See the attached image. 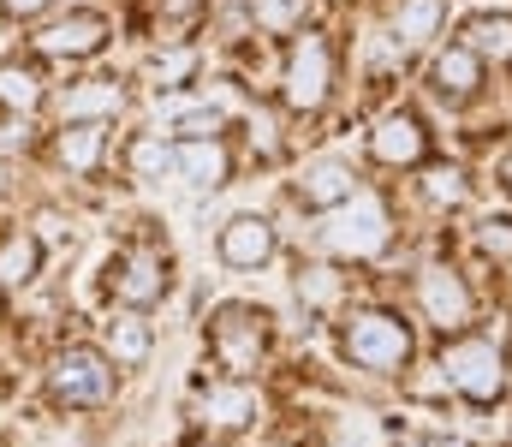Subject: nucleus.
I'll return each instance as SVG.
<instances>
[{
  "instance_id": "1",
  "label": "nucleus",
  "mask_w": 512,
  "mask_h": 447,
  "mask_svg": "<svg viewBox=\"0 0 512 447\" xmlns=\"http://www.w3.org/2000/svg\"><path fill=\"white\" fill-rule=\"evenodd\" d=\"M340 352H346L358 370H370V376H399V370L411 364V322H405L399 310H387V304H364V310L346 316Z\"/></svg>"
},
{
  "instance_id": "2",
  "label": "nucleus",
  "mask_w": 512,
  "mask_h": 447,
  "mask_svg": "<svg viewBox=\"0 0 512 447\" xmlns=\"http://www.w3.org/2000/svg\"><path fill=\"white\" fill-rule=\"evenodd\" d=\"M387 245H393V215H387L382 197H370V191H358L352 203L328 209V221H322V251L340 257V263H370V257H382Z\"/></svg>"
},
{
  "instance_id": "3",
  "label": "nucleus",
  "mask_w": 512,
  "mask_h": 447,
  "mask_svg": "<svg viewBox=\"0 0 512 447\" xmlns=\"http://www.w3.org/2000/svg\"><path fill=\"white\" fill-rule=\"evenodd\" d=\"M268 334H274V316L268 310H256V304H221L209 316V358L227 376L251 382V370L268 358Z\"/></svg>"
},
{
  "instance_id": "4",
  "label": "nucleus",
  "mask_w": 512,
  "mask_h": 447,
  "mask_svg": "<svg viewBox=\"0 0 512 447\" xmlns=\"http://www.w3.org/2000/svg\"><path fill=\"white\" fill-rule=\"evenodd\" d=\"M441 376L459 400L471 406H495L507 394V352L489 334H453V346L441 352Z\"/></svg>"
},
{
  "instance_id": "5",
  "label": "nucleus",
  "mask_w": 512,
  "mask_h": 447,
  "mask_svg": "<svg viewBox=\"0 0 512 447\" xmlns=\"http://www.w3.org/2000/svg\"><path fill=\"white\" fill-rule=\"evenodd\" d=\"M48 400L66 406V412H84V406H108L114 400V358L102 346H60L48 358Z\"/></svg>"
},
{
  "instance_id": "6",
  "label": "nucleus",
  "mask_w": 512,
  "mask_h": 447,
  "mask_svg": "<svg viewBox=\"0 0 512 447\" xmlns=\"http://www.w3.org/2000/svg\"><path fill=\"white\" fill-rule=\"evenodd\" d=\"M280 96L292 114H322V102L334 96V42L322 30H298L280 66Z\"/></svg>"
},
{
  "instance_id": "7",
  "label": "nucleus",
  "mask_w": 512,
  "mask_h": 447,
  "mask_svg": "<svg viewBox=\"0 0 512 447\" xmlns=\"http://www.w3.org/2000/svg\"><path fill=\"white\" fill-rule=\"evenodd\" d=\"M417 304L441 334H465L477 322V293L453 263H423L417 269Z\"/></svg>"
},
{
  "instance_id": "8",
  "label": "nucleus",
  "mask_w": 512,
  "mask_h": 447,
  "mask_svg": "<svg viewBox=\"0 0 512 447\" xmlns=\"http://www.w3.org/2000/svg\"><path fill=\"white\" fill-rule=\"evenodd\" d=\"M262 418V394L239 376H221V382H203L191 394V424L209 430V436H233V430H251Z\"/></svg>"
},
{
  "instance_id": "9",
  "label": "nucleus",
  "mask_w": 512,
  "mask_h": 447,
  "mask_svg": "<svg viewBox=\"0 0 512 447\" xmlns=\"http://www.w3.org/2000/svg\"><path fill=\"white\" fill-rule=\"evenodd\" d=\"M108 36H114V24H108L102 12L72 6V12L48 18V24L30 36V48H36L42 60H90V54H102V42H108Z\"/></svg>"
},
{
  "instance_id": "10",
  "label": "nucleus",
  "mask_w": 512,
  "mask_h": 447,
  "mask_svg": "<svg viewBox=\"0 0 512 447\" xmlns=\"http://www.w3.org/2000/svg\"><path fill=\"white\" fill-rule=\"evenodd\" d=\"M358 191H364V179H358V167H352L346 155H316V161H304L298 179H292V203L310 209V215H328V209L352 203Z\"/></svg>"
},
{
  "instance_id": "11",
  "label": "nucleus",
  "mask_w": 512,
  "mask_h": 447,
  "mask_svg": "<svg viewBox=\"0 0 512 447\" xmlns=\"http://www.w3.org/2000/svg\"><path fill=\"white\" fill-rule=\"evenodd\" d=\"M108 293L120 298L126 310H155L161 298H167V263H161V251H149V245H131L120 251L114 263H108Z\"/></svg>"
},
{
  "instance_id": "12",
  "label": "nucleus",
  "mask_w": 512,
  "mask_h": 447,
  "mask_svg": "<svg viewBox=\"0 0 512 447\" xmlns=\"http://www.w3.org/2000/svg\"><path fill=\"white\" fill-rule=\"evenodd\" d=\"M215 251H221V263L227 269H262V263H274V251H280V233H274V221L268 215H233L221 233H215Z\"/></svg>"
},
{
  "instance_id": "13",
  "label": "nucleus",
  "mask_w": 512,
  "mask_h": 447,
  "mask_svg": "<svg viewBox=\"0 0 512 447\" xmlns=\"http://www.w3.org/2000/svg\"><path fill=\"white\" fill-rule=\"evenodd\" d=\"M370 155H376L382 167H417V161L429 155L423 120H417L411 108H387L382 120H376V132H370Z\"/></svg>"
},
{
  "instance_id": "14",
  "label": "nucleus",
  "mask_w": 512,
  "mask_h": 447,
  "mask_svg": "<svg viewBox=\"0 0 512 447\" xmlns=\"http://www.w3.org/2000/svg\"><path fill=\"white\" fill-rule=\"evenodd\" d=\"M429 90H435L447 108L471 102V96L483 90V54H471L465 42H447V48H435V60H429Z\"/></svg>"
},
{
  "instance_id": "15",
  "label": "nucleus",
  "mask_w": 512,
  "mask_h": 447,
  "mask_svg": "<svg viewBox=\"0 0 512 447\" xmlns=\"http://www.w3.org/2000/svg\"><path fill=\"white\" fill-rule=\"evenodd\" d=\"M126 108V90L120 78H78L66 96H60V126H114V114Z\"/></svg>"
},
{
  "instance_id": "16",
  "label": "nucleus",
  "mask_w": 512,
  "mask_h": 447,
  "mask_svg": "<svg viewBox=\"0 0 512 447\" xmlns=\"http://www.w3.org/2000/svg\"><path fill=\"white\" fill-rule=\"evenodd\" d=\"M441 24H447V0H393V6H387V42H393L399 54L429 48V42L441 36Z\"/></svg>"
},
{
  "instance_id": "17",
  "label": "nucleus",
  "mask_w": 512,
  "mask_h": 447,
  "mask_svg": "<svg viewBox=\"0 0 512 447\" xmlns=\"http://www.w3.org/2000/svg\"><path fill=\"white\" fill-rule=\"evenodd\" d=\"M173 179H185L191 191H221L233 179V149L221 138H191L173 149Z\"/></svg>"
},
{
  "instance_id": "18",
  "label": "nucleus",
  "mask_w": 512,
  "mask_h": 447,
  "mask_svg": "<svg viewBox=\"0 0 512 447\" xmlns=\"http://www.w3.org/2000/svg\"><path fill=\"white\" fill-rule=\"evenodd\" d=\"M149 346H155V334H149V322H143L137 310L108 316V328H102V352L114 358V370H143V364H149Z\"/></svg>"
},
{
  "instance_id": "19",
  "label": "nucleus",
  "mask_w": 512,
  "mask_h": 447,
  "mask_svg": "<svg viewBox=\"0 0 512 447\" xmlns=\"http://www.w3.org/2000/svg\"><path fill=\"white\" fill-rule=\"evenodd\" d=\"M102 155H108V126H60L54 132V161L66 167V173H78V179H90L96 167H102Z\"/></svg>"
},
{
  "instance_id": "20",
  "label": "nucleus",
  "mask_w": 512,
  "mask_h": 447,
  "mask_svg": "<svg viewBox=\"0 0 512 447\" xmlns=\"http://www.w3.org/2000/svg\"><path fill=\"white\" fill-rule=\"evenodd\" d=\"M42 102H48V84H42L36 60H0V108H6L12 120H24V114H36Z\"/></svg>"
},
{
  "instance_id": "21",
  "label": "nucleus",
  "mask_w": 512,
  "mask_h": 447,
  "mask_svg": "<svg viewBox=\"0 0 512 447\" xmlns=\"http://www.w3.org/2000/svg\"><path fill=\"white\" fill-rule=\"evenodd\" d=\"M42 275V239L36 233H6L0 239V293H18V287H30Z\"/></svg>"
},
{
  "instance_id": "22",
  "label": "nucleus",
  "mask_w": 512,
  "mask_h": 447,
  "mask_svg": "<svg viewBox=\"0 0 512 447\" xmlns=\"http://www.w3.org/2000/svg\"><path fill=\"white\" fill-rule=\"evenodd\" d=\"M459 42L483 60H512V18L507 12H477V18H465Z\"/></svg>"
},
{
  "instance_id": "23",
  "label": "nucleus",
  "mask_w": 512,
  "mask_h": 447,
  "mask_svg": "<svg viewBox=\"0 0 512 447\" xmlns=\"http://www.w3.org/2000/svg\"><path fill=\"white\" fill-rule=\"evenodd\" d=\"M423 197L435 203V209H459L465 197H471V179H465V167L459 161H435V167H423Z\"/></svg>"
},
{
  "instance_id": "24",
  "label": "nucleus",
  "mask_w": 512,
  "mask_h": 447,
  "mask_svg": "<svg viewBox=\"0 0 512 447\" xmlns=\"http://www.w3.org/2000/svg\"><path fill=\"white\" fill-rule=\"evenodd\" d=\"M126 167H131V179H167L173 173V144L161 132H143V138L126 144Z\"/></svg>"
},
{
  "instance_id": "25",
  "label": "nucleus",
  "mask_w": 512,
  "mask_h": 447,
  "mask_svg": "<svg viewBox=\"0 0 512 447\" xmlns=\"http://www.w3.org/2000/svg\"><path fill=\"white\" fill-rule=\"evenodd\" d=\"M256 12V30H274V36H298V30H310L304 18H310V0H251Z\"/></svg>"
},
{
  "instance_id": "26",
  "label": "nucleus",
  "mask_w": 512,
  "mask_h": 447,
  "mask_svg": "<svg viewBox=\"0 0 512 447\" xmlns=\"http://www.w3.org/2000/svg\"><path fill=\"white\" fill-rule=\"evenodd\" d=\"M298 298L310 304V310H334L340 298H346V275H334V269H298Z\"/></svg>"
},
{
  "instance_id": "27",
  "label": "nucleus",
  "mask_w": 512,
  "mask_h": 447,
  "mask_svg": "<svg viewBox=\"0 0 512 447\" xmlns=\"http://www.w3.org/2000/svg\"><path fill=\"white\" fill-rule=\"evenodd\" d=\"M191 72H197V54H191V48H179V42H173L167 54H155V60H149V84H155V90H179Z\"/></svg>"
},
{
  "instance_id": "28",
  "label": "nucleus",
  "mask_w": 512,
  "mask_h": 447,
  "mask_svg": "<svg viewBox=\"0 0 512 447\" xmlns=\"http://www.w3.org/2000/svg\"><path fill=\"white\" fill-rule=\"evenodd\" d=\"M477 239H483V251H489V257H501V263H507V257H512V215H489Z\"/></svg>"
},
{
  "instance_id": "29",
  "label": "nucleus",
  "mask_w": 512,
  "mask_h": 447,
  "mask_svg": "<svg viewBox=\"0 0 512 447\" xmlns=\"http://www.w3.org/2000/svg\"><path fill=\"white\" fill-rule=\"evenodd\" d=\"M36 227H42V233H36L42 245H72V233H66V221H60L54 209H42V215H36Z\"/></svg>"
},
{
  "instance_id": "30",
  "label": "nucleus",
  "mask_w": 512,
  "mask_h": 447,
  "mask_svg": "<svg viewBox=\"0 0 512 447\" xmlns=\"http://www.w3.org/2000/svg\"><path fill=\"white\" fill-rule=\"evenodd\" d=\"M54 0H0V18H18V24H30V18H42Z\"/></svg>"
},
{
  "instance_id": "31",
  "label": "nucleus",
  "mask_w": 512,
  "mask_h": 447,
  "mask_svg": "<svg viewBox=\"0 0 512 447\" xmlns=\"http://www.w3.org/2000/svg\"><path fill=\"white\" fill-rule=\"evenodd\" d=\"M393 447H441V442H435V436H399Z\"/></svg>"
},
{
  "instance_id": "32",
  "label": "nucleus",
  "mask_w": 512,
  "mask_h": 447,
  "mask_svg": "<svg viewBox=\"0 0 512 447\" xmlns=\"http://www.w3.org/2000/svg\"><path fill=\"white\" fill-rule=\"evenodd\" d=\"M501 179H507V191H512V155H507V161H501Z\"/></svg>"
},
{
  "instance_id": "33",
  "label": "nucleus",
  "mask_w": 512,
  "mask_h": 447,
  "mask_svg": "<svg viewBox=\"0 0 512 447\" xmlns=\"http://www.w3.org/2000/svg\"><path fill=\"white\" fill-rule=\"evenodd\" d=\"M209 447H215V442H209Z\"/></svg>"
}]
</instances>
